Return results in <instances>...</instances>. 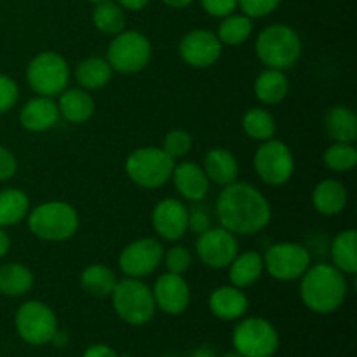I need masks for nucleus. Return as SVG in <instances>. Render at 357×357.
Listing matches in <instances>:
<instances>
[{
  "label": "nucleus",
  "mask_w": 357,
  "mask_h": 357,
  "mask_svg": "<svg viewBox=\"0 0 357 357\" xmlns=\"http://www.w3.org/2000/svg\"><path fill=\"white\" fill-rule=\"evenodd\" d=\"M216 216L220 227L234 236H255L271 223L272 208L267 197L253 185L234 181L220 192Z\"/></svg>",
  "instance_id": "nucleus-1"
},
{
  "label": "nucleus",
  "mask_w": 357,
  "mask_h": 357,
  "mask_svg": "<svg viewBox=\"0 0 357 357\" xmlns=\"http://www.w3.org/2000/svg\"><path fill=\"white\" fill-rule=\"evenodd\" d=\"M300 279V298L312 312L331 314L345 302L347 281L335 265L317 264L307 268Z\"/></svg>",
  "instance_id": "nucleus-2"
},
{
  "label": "nucleus",
  "mask_w": 357,
  "mask_h": 357,
  "mask_svg": "<svg viewBox=\"0 0 357 357\" xmlns=\"http://www.w3.org/2000/svg\"><path fill=\"white\" fill-rule=\"evenodd\" d=\"M255 52L267 68L284 72L302 58V38L288 24H271L257 37Z\"/></svg>",
  "instance_id": "nucleus-3"
},
{
  "label": "nucleus",
  "mask_w": 357,
  "mask_h": 357,
  "mask_svg": "<svg viewBox=\"0 0 357 357\" xmlns=\"http://www.w3.org/2000/svg\"><path fill=\"white\" fill-rule=\"evenodd\" d=\"M28 229L38 239L61 243L79 230V213L68 202H42L28 215Z\"/></svg>",
  "instance_id": "nucleus-4"
},
{
  "label": "nucleus",
  "mask_w": 357,
  "mask_h": 357,
  "mask_svg": "<svg viewBox=\"0 0 357 357\" xmlns=\"http://www.w3.org/2000/svg\"><path fill=\"white\" fill-rule=\"evenodd\" d=\"M112 305L115 314L131 326H143L155 314L152 289L142 279L126 278L117 281L112 291Z\"/></svg>",
  "instance_id": "nucleus-5"
},
{
  "label": "nucleus",
  "mask_w": 357,
  "mask_h": 357,
  "mask_svg": "<svg viewBox=\"0 0 357 357\" xmlns=\"http://www.w3.org/2000/svg\"><path fill=\"white\" fill-rule=\"evenodd\" d=\"M174 159L162 146H139L126 160V174L142 188H159L173 176Z\"/></svg>",
  "instance_id": "nucleus-6"
},
{
  "label": "nucleus",
  "mask_w": 357,
  "mask_h": 357,
  "mask_svg": "<svg viewBox=\"0 0 357 357\" xmlns=\"http://www.w3.org/2000/svg\"><path fill=\"white\" fill-rule=\"evenodd\" d=\"M152 44L142 31L129 30L114 35L107 51V61L114 72L131 75L149 66Z\"/></svg>",
  "instance_id": "nucleus-7"
},
{
  "label": "nucleus",
  "mask_w": 357,
  "mask_h": 357,
  "mask_svg": "<svg viewBox=\"0 0 357 357\" xmlns=\"http://www.w3.org/2000/svg\"><path fill=\"white\" fill-rule=\"evenodd\" d=\"M26 80L38 96H59L70 82V66L58 52L44 51L28 63Z\"/></svg>",
  "instance_id": "nucleus-8"
},
{
  "label": "nucleus",
  "mask_w": 357,
  "mask_h": 357,
  "mask_svg": "<svg viewBox=\"0 0 357 357\" xmlns=\"http://www.w3.org/2000/svg\"><path fill=\"white\" fill-rule=\"evenodd\" d=\"M232 344L243 357H272L279 349V333L271 321L248 317L234 328Z\"/></svg>",
  "instance_id": "nucleus-9"
},
{
  "label": "nucleus",
  "mask_w": 357,
  "mask_h": 357,
  "mask_svg": "<svg viewBox=\"0 0 357 357\" xmlns=\"http://www.w3.org/2000/svg\"><path fill=\"white\" fill-rule=\"evenodd\" d=\"M253 166L264 183L281 187L288 183L295 173V157L284 142L271 138L258 146L253 157Z\"/></svg>",
  "instance_id": "nucleus-10"
},
{
  "label": "nucleus",
  "mask_w": 357,
  "mask_h": 357,
  "mask_svg": "<svg viewBox=\"0 0 357 357\" xmlns=\"http://www.w3.org/2000/svg\"><path fill=\"white\" fill-rule=\"evenodd\" d=\"M16 331L23 342L30 345L51 344L58 331V319L54 310L44 302L30 300L16 310Z\"/></svg>",
  "instance_id": "nucleus-11"
},
{
  "label": "nucleus",
  "mask_w": 357,
  "mask_h": 357,
  "mask_svg": "<svg viewBox=\"0 0 357 357\" xmlns=\"http://www.w3.org/2000/svg\"><path fill=\"white\" fill-rule=\"evenodd\" d=\"M264 257V268L274 279L291 282L302 278L310 267V253L298 243H275L267 248Z\"/></svg>",
  "instance_id": "nucleus-12"
},
{
  "label": "nucleus",
  "mask_w": 357,
  "mask_h": 357,
  "mask_svg": "<svg viewBox=\"0 0 357 357\" xmlns=\"http://www.w3.org/2000/svg\"><path fill=\"white\" fill-rule=\"evenodd\" d=\"M164 258V248L159 239L143 237L132 241L119 255V267L126 278L143 279L157 271Z\"/></svg>",
  "instance_id": "nucleus-13"
},
{
  "label": "nucleus",
  "mask_w": 357,
  "mask_h": 357,
  "mask_svg": "<svg viewBox=\"0 0 357 357\" xmlns=\"http://www.w3.org/2000/svg\"><path fill=\"white\" fill-rule=\"evenodd\" d=\"M199 260L211 268H225L239 255V243L236 236L223 227H209L199 234L195 243Z\"/></svg>",
  "instance_id": "nucleus-14"
},
{
  "label": "nucleus",
  "mask_w": 357,
  "mask_h": 357,
  "mask_svg": "<svg viewBox=\"0 0 357 357\" xmlns=\"http://www.w3.org/2000/svg\"><path fill=\"white\" fill-rule=\"evenodd\" d=\"M222 42L216 33L209 30H192L181 38L180 52L181 59L194 68H208L215 65L222 56Z\"/></svg>",
  "instance_id": "nucleus-15"
},
{
  "label": "nucleus",
  "mask_w": 357,
  "mask_h": 357,
  "mask_svg": "<svg viewBox=\"0 0 357 357\" xmlns=\"http://www.w3.org/2000/svg\"><path fill=\"white\" fill-rule=\"evenodd\" d=\"M152 295L157 309L167 316H180L190 305V286L183 275L173 272H166L157 278Z\"/></svg>",
  "instance_id": "nucleus-16"
},
{
  "label": "nucleus",
  "mask_w": 357,
  "mask_h": 357,
  "mask_svg": "<svg viewBox=\"0 0 357 357\" xmlns=\"http://www.w3.org/2000/svg\"><path fill=\"white\" fill-rule=\"evenodd\" d=\"M152 225L164 241H180L188 232V208L176 199H162L152 211Z\"/></svg>",
  "instance_id": "nucleus-17"
},
{
  "label": "nucleus",
  "mask_w": 357,
  "mask_h": 357,
  "mask_svg": "<svg viewBox=\"0 0 357 357\" xmlns=\"http://www.w3.org/2000/svg\"><path fill=\"white\" fill-rule=\"evenodd\" d=\"M250 309L246 293L236 286H220L209 295V310L222 321L241 319Z\"/></svg>",
  "instance_id": "nucleus-18"
},
{
  "label": "nucleus",
  "mask_w": 357,
  "mask_h": 357,
  "mask_svg": "<svg viewBox=\"0 0 357 357\" xmlns=\"http://www.w3.org/2000/svg\"><path fill=\"white\" fill-rule=\"evenodd\" d=\"M59 121L58 105L52 101V98L37 96L31 98L21 108L20 122L26 131L44 132L54 128Z\"/></svg>",
  "instance_id": "nucleus-19"
},
{
  "label": "nucleus",
  "mask_w": 357,
  "mask_h": 357,
  "mask_svg": "<svg viewBox=\"0 0 357 357\" xmlns=\"http://www.w3.org/2000/svg\"><path fill=\"white\" fill-rule=\"evenodd\" d=\"M174 187L180 192L181 197L190 202H199L206 197L209 192V180L206 176L202 166L197 162H181L173 169Z\"/></svg>",
  "instance_id": "nucleus-20"
},
{
  "label": "nucleus",
  "mask_w": 357,
  "mask_h": 357,
  "mask_svg": "<svg viewBox=\"0 0 357 357\" xmlns=\"http://www.w3.org/2000/svg\"><path fill=\"white\" fill-rule=\"evenodd\" d=\"M202 169H204L209 183H216L220 187L234 183L239 176V164H237L236 155L222 146H216V149L206 152Z\"/></svg>",
  "instance_id": "nucleus-21"
},
{
  "label": "nucleus",
  "mask_w": 357,
  "mask_h": 357,
  "mask_svg": "<svg viewBox=\"0 0 357 357\" xmlns=\"http://www.w3.org/2000/svg\"><path fill=\"white\" fill-rule=\"evenodd\" d=\"M349 201V192L342 181L328 178L316 185L312 190V206L319 215L335 216L340 215Z\"/></svg>",
  "instance_id": "nucleus-22"
},
{
  "label": "nucleus",
  "mask_w": 357,
  "mask_h": 357,
  "mask_svg": "<svg viewBox=\"0 0 357 357\" xmlns=\"http://www.w3.org/2000/svg\"><path fill=\"white\" fill-rule=\"evenodd\" d=\"M59 117L72 124L87 122L94 114V100L86 89H66L59 94Z\"/></svg>",
  "instance_id": "nucleus-23"
},
{
  "label": "nucleus",
  "mask_w": 357,
  "mask_h": 357,
  "mask_svg": "<svg viewBox=\"0 0 357 357\" xmlns=\"http://www.w3.org/2000/svg\"><path fill=\"white\" fill-rule=\"evenodd\" d=\"M264 257L258 251L237 255L229 265V281L236 288H250L264 274Z\"/></svg>",
  "instance_id": "nucleus-24"
},
{
  "label": "nucleus",
  "mask_w": 357,
  "mask_h": 357,
  "mask_svg": "<svg viewBox=\"0 0 357 357\" xmlns=\"http://www.w3.org/2000/svg\"><path fill=\"white\" fill-rule=\"evenodd\" d=\"M289 82L282 70L267 68L255 80V96L264 105H278L288 96Z\"/></svg>",
  "instance_id": "nucleus-25"
},
{
  "label": "nucleus",
  "mask_w": 357,
  "mask_h": 357,
  "mask_svg": "<svg viewBox=\"0 0 357 357\" xmlns=\"http://www.w3.org/2000/svg\"><path fill=\"white\" fill-rule=\"evenodd\" d=\"M324 128L335 142L354 143L357 139V117L352 108L344 105H337L328 112Z\"/></svg>",
  "instance_id": "nucleus-26"
},
{
  "label": "nucleus",
  "mask_w": 357,
  "mask_h": 357,
  "mask_svg": "<svg viewBox=\"0 0 357 357\" xmlns=\"http://www.w3.org/2000/svg\"><path fill=\"white\" fill-rule=\"evenodd\" d=\"M331 260L342 274L354 275L357 272V232L354 229L342 230L331 243Z\"/></svg>",
  "instance_id": "nucleus-27"
},
{
  "label": "nucleus",
  "mask_w": 357,
  "mask_h": 357,
  "mask_svg": "<svg viewBox=\"0 0 357 357\" xmlns=\"http://www.w3.org/2000/svg\"><path fill=\"white\" fill-rule=\"evenodd\" d=\"M112 73L114 70L108 65L107 58L91 56L79 63V66L75 68V79L82 89L94 91L107 86L112 80Z\"/></svg>",
  "instance_id": "nucleus-28"
},
{
  "label": "nucleus",
  "mask_w": 357,
  "mask_h": 357,
  "mask_svg": "<svg viewBox=\"0 0 357 357\" xmlns=\"http://www.w3.org/2000/svg\"><path fill=\"white\" fill-rule=\"evenodd\" d=\"M33 286V272L21 264H6L0 267V293L10 298L26 295Z\"/></svg>",
  "instance_id": "nucleus-29"
},
{
  "label": "nucleus",
  "mask_w": 357,
  "mask_h": 357,
  "mask_svg": "<svg viewBox=\"0 0 357 357\" xmlns=\"http://www.w3.org/2000/svg\"><path fill=\"white\" fill-rule=\"evenodd\" d=\"M30 213V199L20 188L0 190V227L17 225Z\"/></svg>",
  "instance_id": "nucleus-30"
},
{
  "label": "nucleus",
  "mask_w": 357,
  "mask_h": 357,
  "mask_svg": "<svg viewBox=\"0 0 357 357\" xmlns=\"http://www.w3.org/2000/svg\"><path fill=\"white\" fill-rule=\"evenodd\" d=\"M117 275L112 268L105 265H89L86 271L80 274V286L86 293L96 298H107L112 295L115 284H117Z\"/></svg>",
  "instance_id": "nucleus-31"
},
{
  "label": "nucleus",
  "mask_w": 357,
  "mask_h": 357,
  "mask_svg": "<svg viewBox=\"0 0 357 357\" xmlns=\"http://www.w3.org/2000/svg\"><path fill=\"white\" fill-rule=\"evenodd\" d=\"M251 31H253V23L251 17L246 14H229L223 17L218 28V40L225 45H241L250 38Z\"/></svg>",
  "instance_id": "nucleus-32"
},
{
  "label": "nucleus",
  "mask_w": 357,
  "mask_h": 357,
  "mask_svg": "<svg viewBox=\"0 0 357 357\" xmlns=\"http://www.w3.org/2000/svg\"><path fill=\"white\" fill-rule=\"evenodd\" d=\"M93 24L105 35H117L124 31L126 16L117 3L110 0L98 2L93 10Z\"/></svg>",
  "instance_id": "nucleus-33"
},
{
  "label": "nucleus",
  "mask_w": 357,
  "mask_h": 357,
  "mask_svg": "<svg viewBox=\"0 0 357 357\" xmlns=\"http://www.w3.org/2000/svg\"><path fill=\"white\" fill-rule=\"evenodd\" d=\"M243 129L251 139L267 142L275 135V121L271 112L264 108H251L243 117Z\"/></svg>",
  "instance_id": "nucleus-34"
},
{
  "label": "nucleus",
  "mask_w": 357,
  "mask_h": 357,
  "mask_svg": "<svg viewBox=\"0 0 357 357\" xmlns=\"http://www.w3.org/2000/svg\"><path fill=\"white\" fill-rule=\"evenodd\" d=\"M323 162L328 169L335 173H347L354 169L357 164V150L354 143L335 142L333 145L324 150Z\"/></svg>",
  "instance_id": "nucleus-35"
},
{
  "label": "nucleus",
  "mask_w": 357,
  "mask_h": 357,
  "mask_svg": "<svg viewBox=\"0 0 357 357\" xmlns=\"http://www.w3.org/2000/svg\"><path fill=\"white\" fill-rule=\"evenodd\" d=\"M192 149V136L185 129H173L164 136L162 150L174 160L185 157Z\"/></svg>",
  "instance_id": "nucleus-36"
},
{
  "label": "nucleus",
  "mask_w": 357,
  "mask_h": 357,
  "mask_svg": "<svg viewBox=\"0 0 357 357\" xmlns=\"http://www.w3.org/2000/svg\"><path fill=\"white\" fill-rule=\"evenodd\" d=\"M162 260L166 261L167 272L183 275L185 272L190 268L192 255L187 248L181 246V244H176V246L169 248V250H167V253H164Z\"/></svg>",
  "instance_id": "nucleus-37"
},
{
  "label": "nucleus",
  "mask_w": 357,
  "mask_h": 357,
  "mask_svg": "<svg viewBox=\"0 0 357 357\" xmlns=\"http://www.w3.org/2000/svg\"><path fill=\"white\" fill-rule=\"evenodd\" d=\"M17 98H20V87H17L16 80L0 73V115L7 114L10 108H14Z\"/></svg>",
  "instance_id": "nucleus-38"
},
{
  "label": "nucleus",
  "mask_w": 357,
  "mask_h": 357,
  "mask_svg": "<svg viewBox=\"0 0 357 357\" xmlns=\"http://www.w3.org/2000/svg\"><path fill=\"white\" fill-rule=\"evenodd\" d=\"M281 0H237V7H241L243 14L248 17H264L274 13Z\"/></svg>",
  "instance_id": "nucleus-39"
},
{
  "label": "nucleus",
  "mask_w": 357,
  "mask_h": 357,
  "mask_svg": "<svg viewBox=\"0 0 357 357\" xmlns=\"http://www.w3.org/2000/svg\"><path fill=\"white\" fill-rule=\"evenodd\" d=\"M211 227V216H209L208 209L201 208V206H194L188 209V230L194 234H202Z\"/></svg>",
  "instance_id": "nucleus-40"
},
{
  "label": "nucleus",
  "mask_w": 357,
  "mask_h": 357,
  "mask_svg": "<svg viewBox=\"0 0 357 357\" xmlns=\"http://www.w3.org/2000/svg\"><path fill=\"white\" fill-rule=\"evenodd\" d=\"M201 6L209 16L225 17L236 10L237 0H201Z\"/></svg>",
  "instance_id": "nucleus-41"
},
{
  "label": "nucleus",
  "mask_w": 357,
  "mask_h": 357,
  "mask_svg": "<svg viewBox=\"0 0 357 357\" xmlns=\"http://www.w3.org/2000/svg\"><path fill=\"white\" fill-rule=\"evenodd\" d=\"M17 171V160L9 149L0 145V181L10 180Z\"/></svg>",
  "instance_id": "nucleus-42"
},
{
  "label": "nucleus",
  "mask_w": 357,
  "mask_h": 357,
  "mask_svg": "<svg viewBox=\"0 0 357 357\" xmlns=\"http://www.w3.org/2000/svg\"><path fill=\"white\" fill-rule=\"evenodd\" d=\"M82 357H121L117 354V351H114L112 347L105 344H96V345H91V347L86 349Z\"/></svg>",
  "instance_id": "nucleus-43"
},
{
  "label": "nucleus",
  "mask_w": 357,
  "mask_h": 357,
  "mask_svg": "<svg viewBox=\"0 0 357 357\" xmlns=\"http://www.w3.org/2000/svg\"><path fill=\"white\" fill-rule=\"evenodd\" d=\"M150 0H119V3H121L124 9H129V10H142L145 9L146 6H149Z\"/></svg>",
  "instance_id": "nucleus-44"
},
{
  "label": "nucleus",
  "mask_w": 357,
  "mask_h": 357,
  "mask_svg": "<svg viewBox=\"0 0 357 357\" xmlns=\"http://www.w3.org/2000/svg\"><path fill=\"white\" fill-rule=\"evenodd\" d=\"M9 248H10L9 236L6 234L3 227H0V258L6 257V255L9 253Z\"/></svg>",
  "instance_id": "nucleus-45"
},
{
  "label": "nucleus",
  "mask_w": 357,
  "mask_h": 357,
  "mask_svg": "<svg viewBox=\"0 0 357 357\" xmlns=\"http://www.w3.org/2000/svg\"><path fill=\"white\" fill-rule=\"evenodd\" d=\"M167 7H173V9H183V7L190 6L194 0H162Z\"/></svg>",
  "instance_id": "nucleus-46"
},
{
  "label": "nucleus",
  "mask_w": 357,
  "mask_h": 357,
  "mask_svg": "<svg viewBox=\"0 0 357 357\" xmlns=\"http://www.w3.org/2000/svg\"><path fill=\"white\" fill-rule=\"evenodd\" d=\"M66 342H68V335L63 333V331L58 330V331H56V333H54V337H52L51 344L58 345V347H63V345H66Z\"/></svg>",
  "instance_id": "nucleus-47"
},
{
  "label": "nucleus",
  "mask_w": 357,
  "mask_h": 357,
  "mask_svg": "<svg viewBox=\"0 0 357 357\" xmlns=\"http://www.w3.org/2000/svg\"><path fill=\"white\" fill-rule=\"evenodd\" d=\"M192 357H215V352H213L209 347H201L194 352V356Z\"/></svg>",
  "instance_id": "nucleus-48"
},
{
  "label": "nucleus",
  "mask_w": 357,
  "mask_h": 357,
  "mask_svg": "<svg viewBox=\"0 0 357 357\" xmlns=\"http://www.w3.org/2000/svg\"><path fill=\"white\" fill-rule=\"evenodd\" d=\"M222 357H243V356H241L239 352L234 351V352H225V354H223Z\"/></svg>",
  "instance_id": "nucleus-49"
},
{
  "label": "nucleus",
  "mask_w": 357,
  "mask_h": 357,
  "mask_svg": "<svg viewBox=\"0 0 357 357\" xmlns=\"http://www.w3.org/2000/svg\"><path fill=\"white\" fill-rule=\"evenodd\" d=\"M89 2H94V3H98V2H103V0H89Z\"/></svg>",
  "instance_id": "nucleus-50"
}]
</instances>
